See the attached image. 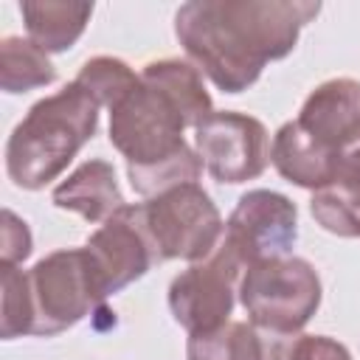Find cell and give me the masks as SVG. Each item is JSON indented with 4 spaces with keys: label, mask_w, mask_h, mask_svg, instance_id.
I'll use <instances>...</instances> for the list:
<instances>
[{
    "label": "cell",
    "mask_w": 360,
    "mask_h": 360,
    "mask_svg": "<svg viewBox=\"0 0 360 360\" xmlns=\"http://www.w3.org/2000/svg\"><path fill=\"white\" fill-rule=\"evenodd\" d=\"M318 3L290 0H191L174 14V34L219 90H248L262 68L287 56Z\"/></svg>",
    "instance_id": "1"
},
{
    "label": "cell",
    "mask_w": 360,
    "mask_h": 360,
    "mask_svg": "<svg viewBox=\"0 0 360 360\" xmlns=\"http://www.w3.org/2000/svg\"><path fill=\"white\" fill-rule=\"evenodd\" d=\"M186 127L188 121L177 104L143 79L110 110V143L124 155L138 194L155 197L166 188L197 183L202 160L186 143Z\"/></svg>",
    "instance_id": "2"
},
{
    "label": "cell",
    "mask_w": 360,
    "mask_h": 360,
    "mask_svg": "<svg viewBox=\"0 0 360 360\" xmlns=\"http://www.w3.org/2000/svg\"><path fill=\"white\" fill-rule=\"evenodd\" d=\"M96 98L76 82L39 98L6 143V172L14 186L37 191L56 180L98 127Z\"/></svg>",
    "instance_id": "3"
},
{
    "label": "cell",
    "mask_w": 360,
    "mask_h": 360,
    "mask_svg": "<svg viewBox=\"0 0 360 360\" xmlns=\"http://www.w3.org/2000/svg\"><path fill=\"white\" fill-rule=\"evenodd\" d=\"M239 301L250 323L295 335L321 304V278L307 259L281 256L248 264L239 278Z\"/></svg>",
    "instance_id": "4"
},
{
    "label": "cell",
    "mask_w": 360,
    "mask_h": 360,
    "mask_svg": "<svg viewBox=\"0 0 360 360\" xmlns=\"http://www.w3.org/2000/svg\"><path fill=\"white\" fill-rule=\"evenodd\" d=\"M28 284L34 298L31 335H56L79 323L107 298L87 248H65L48 253L28 270Z\"/></svg>",
    "instance_id": "5"
},
{
    "label": "cell",
    "mask_w": 360,
    "mask_h": 360,
    "mask_svg": "<svg viewBox=\"0 0 360 360\" xmlns=\"http://www.w3.org/2000/svg\"><path fill=\"white\" fill-rule=\"evenodd\" d=\"M141 205L146 233L155 245L158 262L186 259L202 262L222 242L225 225L211 197L197 183H183L149 197Z\"/></svg>",
    "instance_id": "6"
},
{
    "label": "cell",
    "mask_w": 360,
    "mask_h": 360,
    "mask_svg": "<svg viewBox=\"0 0 360 360\" xmlns=\"http://www.w3.org/2000/svg\"><path fill=\"white\" fill-rule=\"evenodd\" d=\"M242 273V262L219 242L208 259L194 262L188 270L172 278L169 309L174 321L188 335L211 332L228 323V315L233 309V292H239Z\"/></svg>",
    "instance_id": "7"
},
{
    "label": "cell",
    "mask_w": 360,
    "mask_h": 360,
    "mask_svg": "<svg viewBox=\"0 0 360 360\" xmlns=\"http://www.w3.org/2000/svg\"><path fill=\"white\" fill-rule=\"evenodd\" d=\"M298 236V208L290 197L253 188L239 197L231 219L225 222L222 245L242 262V267L290 256Z\"/></svg>",
    "instance_id": "8"
},
{
    "label": "cell",
    "mask_w": 360,
    "mask_h": 360,
    "mask_svg": "<svg viewBox=\"0 0 360 360\" xmlns=\"http://www.w3.org/2000/svg\"><path fill=\"white\" fill-rule=\"evenodd\" d=\"M194 146L219 183H245L270 163V138L259 118L245 112H211L194 127Z\"/></svg>",
    "instance_id": "9"
},
{
    "label": "cell",
    "mask_w": 360,
    "mask_h": 360,
    "mask_svg": "<svg viewBox=\"0 0 360 360\" xmlns=\"http://www.w3.org/2000/svg\"><path fill=\"white\" fill-rule=\"evenodd\" d=\"M87 253L101 276L104 292L112 295L141 278L152 264H158L155 245L146 233L141 205H124L87 239Z\"/></svg>",
    "instance_id": "10"
},
{
    "label": "cell",
    "mask_w": 360,
    "mask_h": 360,
    "mask_svg": "<svg viewBox=\"0 0 360 360\" xmlns=\"http://www.w3.org/2000/svg\"><path fill=\"white\" fill-rule=\"evenodd\" d=\"M295 121L332 155H338L340 143H346L360 129V82L329 79L318 84L301 104Z\"/></svg>",
    "instance_id": "11"
},
{
    "label": "cell",
    "mask_w": 360,
    "mask_h": 360,
    "mask_svg": "<svg viewBox=\"0 0 360 360\" xmlns=\"http://www.w3.org/2000/svg\"><path fill=\"white\" fill-rule=\"evenodd\" d=\"M295 335L267 332L250 321H228L211 332L188 335V360H290Z\"/></svg>",
    "instance_id": "12"
},
{
    "label": "cell",
    "mask_w": 360,
    "mask_h": 360,
    "mask_svg": "<svg viewBox=\"0 0 360 360\" xmlns=\"http://www.w3.org/2000/svg\"><path fill=\"white\" fill-rule=\"evenodd\" d=\"M270 160L284 180L312 191L338 177L335 155L321 141H315L298 121H287L278 127L270 143Z\"/></svg>",
    "instance_id": "13"
},
{
    "label": "cell",
    "mask_w": 360,
    "mask_h": 360,
    "mask_svg": "<svg viewBox=\"0 0 360 360\" xmlns=\"http://www.w3.org/2000/svg\"><path fill=\"white\" fill-rule=\"evenodd\" d=\"M53 205L73 211L87 222H107L127 202L118 188L115 169L107 160H87L53 188Z\"/></svg>",
    "instance_id": "14"
},
{
    "label": "cell",
    "mask_w": 360,
    "mask_h": 360,
    "mask_svg": "<svg viewBox=\"0 0 360 360\" xmlns=\"http://www.w3.org/2000/svg\"><path fill=\"white\" fill-rule=\"evenodd\" d=\"M20 11L31 42L45 53H59L82 37L93 3H22Z\"/></svg>",
    "instance_id": "15"
},
{
    "label": "cell",
    "mask_w": 360,
    "mask_h": 360,
    "mask_svg": "<svg viewBox=\"0 0 360 360\" xmlns=\"http://www.w3.org/2000/svg\"><path fill=\"white\" fill-rule=\"evenodd\" d=\"M141 79L146 84L158 87L163 96H169L177 104V110L186 115L188 127H197L202 118H208L214 112L211 110V96L202 87V76L188 62H180V59L149 62L141 70Z\"/></svg>",
    "instance_id": "16"
},
{
    "label": "cell",
    "mask_w": 360,
    "mask_h": 360,
    "mask_svg": "<svg viewBox=\"0 0 360 360\" xmlns=\"http://www.w3.org/2000/svg\"><path fill=\"white\" fill-rule=\"evenodd\" d=\"M309 211L323 231L360 239V174H338L315 188Z\"/></svg>",
    "instance_id": "17"
},
{
    "label": "cell",
    "mask_w": 360,
    "mask_h": 360,
    "mask_svg": "<svg viewBox=\"0 0 360 360\" xmlns=\"http://www.w3.org/2000/svg\"><path fill=\"white\" fill-rule=\"evenodd\" d=\"M56 79V68L48 53L37 48L31 39L6 37L0 42V87L6 93H25L31 87L51 84Z\"/></svg>",
    "instance_id": "18"
},
{
    "label": "cell",
    "mask_w": 360,
    "mask_h": 360,
    "mask_svg": "<svg viewBox=\"0 0 360 360\" xmlns=\"http://www.w3.org/2000/svg\"><path fill=\"white\" fill-rule=\"evenodd\" d=\"M79 87H84L98 107H115L138 82L141 76H135V70L121 62V59H112V56H96L90 62L82 65L79 76L73 79Z\"/></svg>",
    "instance_id": "19"
},
{
    "label": "cell",
    "mask_w": 360,
    "mask_h": 360,
    "mask_svg": "<svg viewBox=\"0 0 360 360\" xmlns=\"http://www.w3.org/2000/svg\"><path fill=\"white\" fill-rule=\"evenodd\" d=\"M3 276V321L0 335L6 340L31 335L34 332V298L28 273H22L17 264H0Z\"/></svg>",
    "instance_id": "20"
},
{
    "label": "cell",
    "mask_w": 360,
    "mask_h": 360,
    "mask_svg": "<svg viewBox=\"0 0 360 360\" xmlns=\"http://www.w3.org/2000/svg\"><path fill=\"white\" fill-rule=\"evenodd\" d=\"M31 253V231L25 219L14 211H3V233H0V264H20Z\"/></svg>",
    "instance_id": "21"
},
{
    "label": "cell",
    "mask_w": 360,
    "mask_h": 360,
    "mask_svg": "<svg viewBox=\"0 0 360 360\" xmlns=\"http://www.w3.org/2000/svg\"><path fill=\"white\" fill-rule=\"evenodd\" d=\"M290 360H352L349 349L326 335H295Z\"/></svg>",
    "instance_id": "22"
},
{
    "label": "cell",
    "mask_w": 360,
    "mask_h": 360,
    "mask_svg": "<svg viewBox=\"0 0 360 360\" xmlns=\"http://www.w3.org/2000/svg\"><path fill=\"white\" fill-rule=\"evenodd\" d=\"M338 174H360V129L338 149Z\"/></svg>",
    "instance_id": "23"
}]
</instances>
